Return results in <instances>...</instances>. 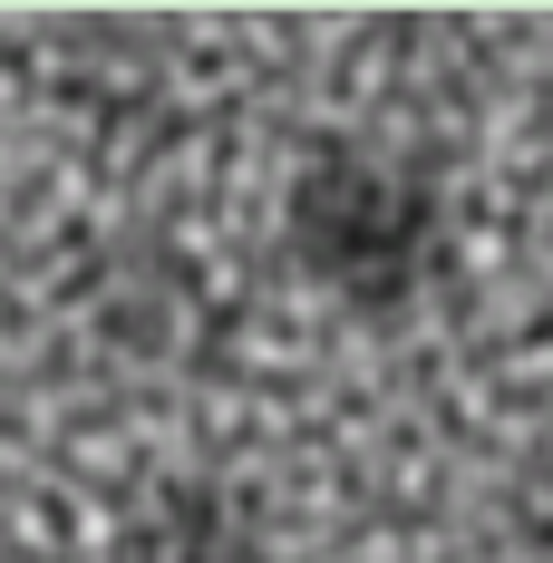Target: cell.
Here are the masks:
<instances>
[{
  "mask_svg": "<svg viewBox=\"0 0 553 563\" xmlns=\"http://www.w3.org/2000/svg\"><path fill=\"white\" fill-rule=\"evenodd\" d=\"M108 563H273V544H263V525H253L243 496H223V486H166V496H146L117 525Z\"/></svg>",
  "mask_w": 553,
  "mask_h": 563,
  "instance_id": "cell-2",
  "label": "cell"
},
{
  "mask_svg": "<svg viewBox=\"0 0 553 563\" xmlns=\"http://www.w3.org/2000/svg\"><path fill=\"white\" fill-rule=\"evenodd\" d=\"M291 263L350 311H408L446 253V195L418 156L388 146H321L291 175Z\"/></svg>",
  "mask_w": 553,
  "mask_h": 563,
  "instance_id": "cell-1",
  "label": "cell"
},
{
  "mask_svg": "<svg viewBox=\"0 0 553 563\" xmlns=\"http://www.w3.org/2000/svg\"><path fill=\"white\" fill-rule=\"evenodd\" d=\"M534 563H553V506L534 515Z\"/></svg>",
  "mask_w": 553,
  "mask_h": 563,
  "instance_id": "cell-3",
  "label": "cell"
}]
</instances>
